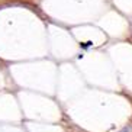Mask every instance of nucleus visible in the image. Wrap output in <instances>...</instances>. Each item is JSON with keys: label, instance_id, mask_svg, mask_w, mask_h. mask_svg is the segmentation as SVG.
I'll list each match as a JSON object with an SVG mask.
<instances>
[{"label": "nucleus", "instance_id": "f257e3e1", "mask_svg": "<svg viewBox=\"0 0 132 132\" xmlns=\"http://www.w3.org/2000/svg\"><path fill=\"white\" fill-rule=\"evenodd\" d=\"M122 132H132V126H129V128H125Z\"/></svg>", "mask_w": 132, "mask_h": 132}]
</instances>
